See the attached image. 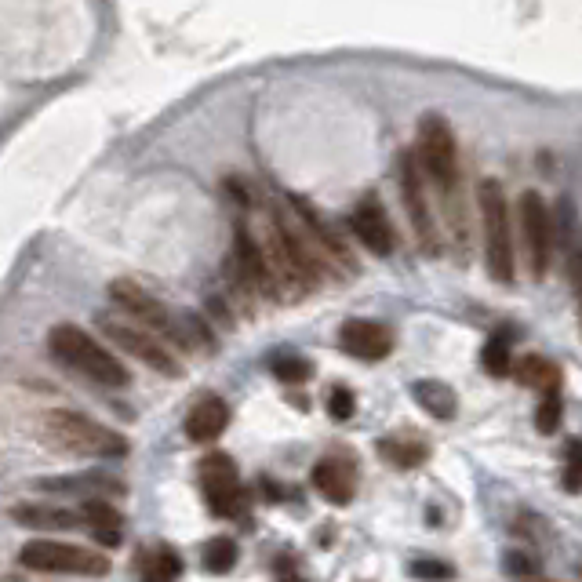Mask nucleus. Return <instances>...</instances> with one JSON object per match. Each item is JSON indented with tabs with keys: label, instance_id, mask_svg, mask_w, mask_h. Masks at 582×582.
Segmentation results:
<instances>
[{
	"label": "nucleus",
	"instance_id": "31",
	"mask_svg": "<svg viewBox=\"0 0 582 582\" xmlns=\"http://www.w3.org/2000/svg\"><path fill=\"white\" fill-rule=\"evenodd\" d=\"M281 582H306V579H299V575H288V579H281Z\"/></svg>",
	"mask_w": 582,
	"mask_h": 582
},
{
	"label": "nucleus",
	"instance_id": "27",
	"mask_svg": "<svg viewBox=\"0 0 582 582\" xmlns=\"http://www.w3.org/2000/svg\"><path fill=\"white\" fill-rule=\"evenodd\" d=\"M535 426H539V433H557V426H561V393L542 397L539 412H535Z\"/></svg>",
	"mask_w": 582,
	"mask_h": 582
},
{
	"label": "nucleus",
	"instance_id": "4",
	"mask_svg": "<svg viewBox=\"0 0 582 582\" xmlns=\"http://www.w3.org/2000/svg\"><path fill=\"white\" fill-rule=\"evenodd\" d=\"M477 204H481V222H484V259H488V273H492V281L510 284L513 226H510V208H506V197H502L499 182L484 179L477 186Z\"/></svg>",
	"mask_w": 582,
	"mask_h": 582
},
{
	"label": "nucleus",
	"instance_id": "8",
	"mask_svg": "<svg viewBox=\"0 0 582 582\" xmlns=\"http://www.w3.org/2000/svg\"><path fill=\"white\" fill-rule=\"evenodd\" d=\"M110 299L121 306L128 317H135V321H142V328L153 335H164V339L171 342H186V328H182V321H175V313L164 306L153 291L139 288L135 281H113L110 284Z\"/></svg>",
	"mask_w": 582,
	"mask_h": 582
},
{
	"label": "nucleus",
	"instance_id": "12",
	"mask_svg": "<svg viewBox=\"0 0 582 582\" xmlns=\"http://www.w3.org/2000/svg\"><path fill=\"white\" fill-rule=\"evenodd\" d=\"M350 230H353V237L364 244V248L372 251V255H393V248H397L390 215H386V208H382L375 197H364V201L353 208Z\"/></svg>",
	"mask_w": 582,
	"mask_h": 582
},
{
	"label": "nucleus",
	"instance_id": "24",
	"mask_svg": "<svg viewBox=\"0 0 582 582\" xmlns=\"http://www.w3.org/2000/svg\"><path fill=\"white\" fill-rule=\"evenodd\" d=\"M481 364H484V372L492 375V379H502V375H506L513 368V361H510V342L502 339V335H495V339L484 342Z\"/></svg>",
	"mask_w": 582,
	"mask_h": 582
},
{
	"label": "nucleus",
	"instance_id": "9",
	"mask_svg": "<svg viewBox=\"0 0 582 582\" xmlns=\"http://www.w3.org/2000/svg\"><path fill=\"white\" fill-rule=\"evenodd\" d=\"M517 222H521V241L524 255H528V270L535 281H542L550 273V255H553V226H550V208L539 193H521L517 204Z\"/></svg>",
	"mask_w": 582,
	"mask_h": 582
},
{
	"label": "nucleus",
	"instance_id": "14",
	"mask_svg": "<svg viewBox=\"0 0 582 582\" xmlns=\"http://www.w3.org/2000/svg\"><path fill=\"white\" fill-rule=\"evenodd\" d=\"M313 488L324 495V502H332V506H350L353 492H357V470H353V462L339 459V455H324L313 466Z\"/></svg>",
	"mask_w": 582,
	"mask_h": 582
},
{
	"label": "nucleus",
	"instance_id": "22",
	"mask_svg": "<svg viewBox=\"0 0 582 582\" xmlns=\"http://www.w3.org/2000/svg\"><path fill=\"white\" fill-rule=\"evenodd\" d=\"M201 564H204V572H211V575L233 572V564H237V542L226 539V535H215L211 542H204Z\"/></svg>",
	"mask_w": 582,
	"mask_h": 582
},
{
	"label": "nucleus",
	"instance_id": "13",
	"mask_svg": "<svg viewBox=\"0 0 582 582\" xmlns=\"http://www.w3.org/2000/svg\"><path fill=\"white\" fill-rule=\"evenodd\" d=\"M339 350L357 361H382L393 350V335L379 321H346L339 328Z\"/></svg>",
	"mask_w": 582,
	"mask_h": 582
},
{
	"label": "nucleus",
	"instance_id": "5",
	"mask_svg": "<svg viewBox=\"0 0 582 582\" xmlns=\"http://www.w3.org/2000/svg\"><path fill=\"white\" fill-rule=\"evenodd\" d=\"M19 564L30 572H48V575H84V579H102L110 575V557L88 546H73V542H55V539H37L26 542L19 550Z\"/></svg>",
	"mask_w": 582,
	"mask_h": 582
},
{
	"label": "nucleus",
	"instance_id": "2",
	"mask_svg": "<svg viewBox=\"0 0 582 582\" xmlns=\"http://www.w3.org/2000/svg\"><path fill=\"white\" fill-rule=\"evenodd\" d=\"M41 441L55 452L77 455V459H121V455H128V441L121 433L81 412H70V408H55L44 415Z\"/></svg>",
	"mask_w": 582,
	"mask_h": 582
},
{
	"label": "nucleus",
	"instance_id": "11",
	"mask_svg": "<svg viewBox=\"0 0 582 582\" xmlns=\"http://www.w3.org/2000/svg\"><path fill=\"white\" fill-rule=\"evenodd\" d=\"M201 484H204V499H208L211 513L219 517H233L237 506H241V481H237V466H233L230 455H208L201 462Z\"/></svg>",
	"mask_w": 582,
	"mask_h": 582
},
{
	"label": "nucleus",
	"instance_id": "29",
	"mask_svg": "<svg viewBox=\"0 0 582 582\" xmlns=\"http://www.w3.org/2000/svg\"><path fill=\"white\" fill-rule=\"evenodd\" d=\"M568 277H572L575 302H579V321H582V241H575L572 251H568Z\"/></svg>",
	"mask_w": 582,
	"mask_h": 582
},
{
	"label": "nucleus",
	"instance_id": "6",
	"mask_svg": "<svg viewBox=\"0 0 582 582\" xmlns=\"http://www.w3.org/2000/svg\"><path fill=\"white\" fill-rule=\"evenodd\" d=\"M397 175H401V201L408 211V222L415 230V244L426 255H441V230H437V215H433L430 201H426V171H422L419 157L412 150L401 153L397 161Z\"/></svg>",
	"mask_w": 582,
	"mask_h": 582
},
{
	"label": "nucleus",
	"instance_id": "7",
	"mask_svg": "<svg viewBox=\"0 0 582 582\" xmlns=\"http://www.w3.org/2000/svg\"><path fill=\"white\" fill-rule=\"evenodd\" d=\"M102 328V335L117 346V350L131 353L135 361H142L146 368H153V372L168 375V379H175V375H182V364L179 357H175V350H168L161 342V335L146 332V328H135V324L128 321H117V317H110V313H99L95 317Z\"/></svg>",
	"mask_w": 582,
	"mask_h": 582
},
{
	"label": "nucleus",
	"instance_id": "1",
	"mask_svg": "<svg viewBox=\"0 0 582 582\" xmlns=\"http://www.w3.org/2000/svg\"><path fill=\"white\" fill-rule=\"evenodd\" d=\"M419 164L433 190L441 197L444 230L452 233V244L459 255H466V237H470V222H466V193H462V171H459V146H455L452 124L426 113L419 124Z\"/></svg>",
	"mask_w": 582,
	"mask_h": 582
},
{
	"label": "nucleus",
	"instance_id": "17",
	"mask_svg": "<svg viewBox=\"0 0 582 582\" xmlns=\"http://www.w3.org/2000/svg\"><path fill=\"white\" fill-rule=\"evenodd\" d=\"M226 426H230V408H226L222 397H201L190 408V415H186V437L197 444H208L215 437H222Z\"/></svg>",
	"mask_w": 582,
	"mask_h": 582
},
{
	"label": "nucleus",
	"instance_id": "20",
	"mask_svg": "<svg viewBox=\"0 0 582 582\" xmlns=\"http://www.w3.org/2000/svg\"><path fill=\"white\" fill-rule=\"evenodd\" d=\"M412 397L419 401V408H426V415H433V419H455V412H459V397H455L452 386H444L441 379H419L412 382Z\"/></svg>",
	"mask_w": 582,
	"mask_h": 582
},
{
	"label": "nucleus",
	"instance_id": "10",
	"mask_svg": "<svg viewBox=\"0 0 582 582\" xmlns=\"http://www.w3.org/2000/svg\"><path fill=\"white\" fill-rule=\"evenodd\" d=\"M259 248H262V255H266V270H270L273 291H277L281 299H302V295L313 288L310 277L302 273V266L295 262V255H291V248L284 244L277 222H270V226L262 230Z\"/></svg>",
	"mask_w": 582,
	"mask_h": 582
},
{
	"label": "nucleus",
	"instance_id": "18",
	"mask_svg": "<svg viewBox=\"0 0 582 582\" xmlns=\"http://www.w3.org/2000/svg\"><path fill=\"white\" fill-rule=\"evenodd\" d=\"M81 517L84 524H88V532L95 535L99 542H106V546H117V542L124 539L121 532V510L117 506H110L106 499H91V502H81Z\"/></svg>",
	"mask_w": 582,
	"mask_h": 582
},
{
	"label": "nucleus",
	"instance_id": "21",
	"mask_svg": "<svg viewBox=\"0 0 582 582\" xmlns=\"http://www.w3.org/2000/svg\"><path fill=\"white\" fill-rule=\"evenodd\" d=\"M182 575V557L171 546H161L153 550L146 561H142V582H175Z\"/></svg>",
	"mask_w": 582,
	"mask_h": 582
},
{
	"label": "nucleus",
	"instance_id": "26",
	"mask_svg": "<svg viewBox=\"0 0 582 582\" xmlns=\"http://www.w3.org/2000/svg\"><path fill=\"white\" fill-rule=\"evenodd\" d=\"M561 484H564V492H572V495L582 492V441H568V448H564Z\"/></svg>",
	"mask_w": 582,
	"mask_h": 582
},
{
	"label": "nucleus",
	"instance_id": "25",
	"mask_svg": "<svg viewBox=\"0 0 582 582\" xmlns=\"http://www.w3.org/2000/svg\"><path fill=\"white\" fill-rule=\"evenodd\" d=\"M273 375L281 382H306L313 375V364L306 357H295V353H281V357H273Z\"/></svg>",
	"mask_w": 582,
	"mask_h": 582
},
{
	"label": "nucleus",
	"instance_id": "3",
	"mask_svg": "<svg viewBox=\"0 0 582 582\" xmlns=\"http://www.w3.org/2000/svg\"><path fill=\"white\" fill-rule=\"evenodd\" d=\"M48 346L62 364H70L73 372H81L84 379L102 382V386H128L131 382L128 368L77 324H55L48 332Z\"/></svg>",
	"mask_w": 582,
	"mask_h": 582
},
{
	"label": "nucleus",
	"instance_id": "19",
	"mask_svg": "<svg viewBox=\"0 0 582 582\" xmlns=\"http://www.w3.org/2000/svg\"><path fill=\"white\" fill-rule=\"evenodd\" d=\"M513 375L521 379V386H532V390H539L542 397H550V393H561V368L553 361H546V357H539V353H528V357H521V361L513 364Z\"/></svg>",
	"mask_w": 582,
	"mask_h": 582
},
{
	"label": "nucleus",
	"instance_id": "23",
	"mask_svg": "<svg viewBox=\"0 0 582 582\" xmlns=\"http://www.w3.org/2000/svg\"><path fill=\"white\" fill-rule=\"evenodd\" d=\"M379 455H386V459L393 462V466H401V470H412V466H419L422 459H426V444L419 441H401V437H390V441H379Z\"/></svg>",
	"mask_w": 582,
	"mask_h": 582
},
{
	"label": "nucleus",
	"instance_id": "16",
	"mask_svg": "<svg viewBox=\"0 0 582 582\" xmlns=\"http://www.w3.org/2000/svg\"><path fill=\"white\" fill-rule=\"evenodd\" d=\"M11 521L33 532H77L88 528L81 510H62V506H41V502H19L11 506Z\"/></svg>",
	"mask_w": 582,
	"mask_h": 582
},
{
	"label": "nucleus",
	"instance_id": "15",
	"mask_svg": "<svg viewBox=\"0 0 582 582\" xmlns=\"http://www.w3.org/2000/svg\"><path fill=\"white\" fill-rule=\"evenodd\" d=\"M37 492H55V495H81L84 502L106 499V495H121L124 484L106 473H73V477H41L33 481Z\"/></svg>",
	"mask_w": 582,
	"mask_h": 582
},
{
	"label": "nucleus",
	"instance_id": "30",
	"mask_svg": "<svg viewBox=\"0 0 582 582\" xmlns=\"http://www.w3.org/2000/svg\"><path fill=\"white\" fill-rule=\"evenodd\" d=\"M412 572L422 579H452V564H437V561H415Z\"/></svg>",
	"mask_w": 582,
	"mask_h": 582
},
{
	"label": "nucleus",
	"instance_id": "28",
	"mask_svg": "<svg viewBox=\"0 0 582 582\" xmlns=\"http://www.w3.org/2000/svg\"><path fill=\"white\" fill-rule=\"evenodd\" d=\"M353 408H357V401H353V393L346 390V386H332L328 390V415L339 422H346L353 415Z\"/></svg>",
	"mask_w": 582,
	"mask_h": 582
}]
</instances>
